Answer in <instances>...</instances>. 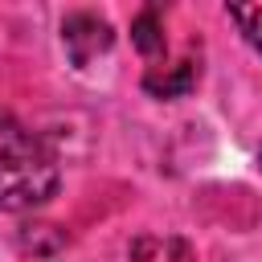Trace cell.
Returning a JSON list of instances; mask_svg holds the SVG:
<instances>
[{
  "label": "cell",
  "instance_id": "5b68a950",
  "mask_svg": "<svg viewBox=\"0 0 262 262\" xmlns=\"http://www.w3.org/2000/svg\"><path fill=\"white\" fill-rule=\"evenodd\" d=\"M225 12H229V20L242 29V37L262 53V0H258V4H229Z\"/></svg>",
  "mask_w": 262,
  "mask_h": 262
},
{
  "label": "cell",
  "instance_id": "6da1fadb",
  "mask_svg": "<svg viewBox=\"0 0 262 262\" xmlns=\"http://www.w3.org/2000/svg\"><path fill=\"white\" fill-rule=\"evenodd\" d=\"M61 184L57 160L37 131H29L16 115L0 111V209L29 213L45 205Z\"/></svg>",
  "mask_w": 262,
  "mask_h": 262
},
{
  "label": "cell",
  "instance_id": "3957f363",
  "mask_svg": "<svg viewBox=\"0 0 262 262\" xmlns=\"http://www.w3.org/2000/svg\"><path fill=\"white\" fill-rule=\"evenodd\" d=\"M196 78H201V61H196L192 53H184V57L172 61V66H147L143 90H147L151 98H180V94H188V90L196 86Z\"/></svg>",
  "mask_w": 262,
  "mask_h": 262
},
{
  "label": "cell",
  "instance_id": "277c9868",
  "mask_svg": "<svg viewBox=\"0 0 262 262\" xmlns=\"http://www.w3.org/2000/svg\"><path fill=\"white\" fill-rule=\"evenodd\" d=\"M131 45L143 53V57H160L164 53V20H160V8H139L131 16Z\"/></svg>",
  "mask_w": 262,
  "mask_h": 262
},
{
  "label": "cell",
  "instance_id": "7a4b0ae2",
  "mask_svg": "<svg viewBox=\"0 0 262 262\" xmlns=\"http://www.w3.org/2000/svg\"><path fill=\"white\" fill-rule=\"evenodd\" d=\"M61 45H66L70 61L82 70V66H90L94 57L111 53L115 29H111V20L98 16L94 8H78V12H66V20H61Z\"/></svg>",
  "mask_w": 262,
  "mask_h": 262
},
{
  "label": "cell",
  "instance_id": "8992f818",
  "mask_svg": "<svg viewBox=\"0 0 262 262\" xmlns=\"http://www.w3.org/2000/svg\"><path fill=\"white\" fill-rule=\"evenodd\" d=\"M258 168H262V147H258Z\"/></svg>",
  "mask_w": 262,
  "mask_h": 262
}]
</instances>
